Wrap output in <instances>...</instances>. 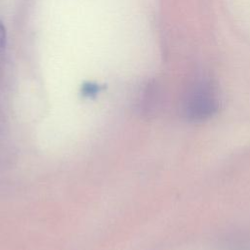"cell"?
<instances>
[{
  "instance_id": "6da1fadb",
  "label": "cell",
  "mask_w": 250,
  "mask_h": 250,
  "mask_svg": "<svg viewBox=\"0 0 250 250\" xmlns=\"http://www.w3.org/2000/svg\"><path fill=\"white\" fill-rule=\"evenodd\" d=\"M220 104L221 99L217 86L210 80H200L186 94L183 113L189 121H204L217 113Z\"/></svg>"
},
{
  "instance_id": "7a4b0ae2",
  "label": "cell",
  "mask_w": 250,
  "mask_h": 250,
  "mask_svg": "<svg viewBox=\"0 0 250 250\" xmlns=\"http://www.w3.org/2000/svg\"><path fill=\"white\" fill-rule=\"evenodd\" d=\"M7 43V33L6 28L2 21H0V50H3Z\"/></svg>"
},
{
  "instance_id": "3957f363",
  "label": "cell",
  "mask_w": 250,
  "mask_h": 250,
  "mask_svg": "<svg viewBox=\"0 0 250 250\" xmlns=\"http://www.w3.org/2000/svg\"><path fill=\"white\" fill-rule=\"evenodd\" d=\"M98 90H99V86L96 84H93V83H87L83 87V92L88 95H93V94L97 93Z\"/></svg>"
}]
</instances>
